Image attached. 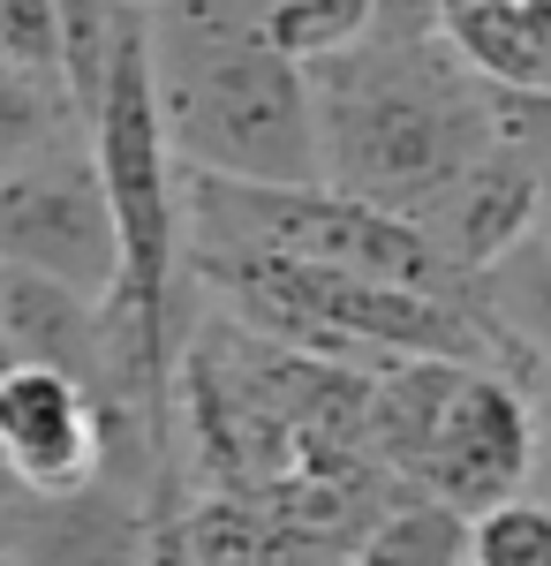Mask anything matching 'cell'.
I'll use <instances>...</instances> for the list:
<instances>
[{"label": "cell", "mask_w": 551, "mask_h": 566, "mask_svg": "<svg viewBox=\"0 0 551 566\" xmlns=\"http://www.w3.org/2000/svg\"><path fill=\"white\" fill-rule=\"evenodd\" d=\"M144 15V69L159 136L181 175L250 189H325L310 84L257 39L250 0H159Z\"/></svg>", "instance_id": "2"}, {"label": "cell", "mask_w": 551, "mask_h": 566, "mask_svg": "<svg viewBox=\"0 0 551 566\" xmlns=\"http://www.w3.org/2000/svg\"><path fill=\"white\" fill-rule=\"evenodd\" d=\"M0 363H8V348H0Z\"/></svg>", "instance_id": "17"}, {"label": "cell", "mask_w": 551, "mask_h": 566, "mask_svg": "<svg viewBox=\"0 0 551 566\" xmlns=\"http://www.w3.org/2000/svg\"><path fill=\"white\" fill-rule=\"evenodd\" d=\"M0 272L106 303V287H114V212H106L98 167L84 151V129L0 175Z\"/></svg>", "instance_id": "3"}, {"label": "cell", "mask_w": 551, "mask_h": 566, "mask_svg": "<svg viewBox=\"0 0 551 566\" xmlns=\"http://www.w3.org/2000/svg\"><path fill=\"white\" fill-rule=\"evenodd\" d=\"M189 483H181V461H159L152 469V499H144V566H197L189 552Z\"/></svg>", "instance_id": "12"}, {"label": "cell", "mask_w": 551, "mask_h": 566, "mask_svg": "<svg viewBox=\"0 0 551 566\" xmlns=\"http://www.w3.org/2000/svg\"><path fill=\"white\" fill-rule=\"evenodd\" d=\"M144 499L122 476H91L61 499H15L0 559L8 566H144Z\"/></svg>", "instance_id": "6"}, {"label": "cell", "mask_w": 551, "mask_h": 566, "mask_svg": "<svg viewBox=\"0 0 551 566\" xmlns=\"http://www.w3.org/2000/svg\"><path fill=\"white\" fill-rule=\"evenodd\" d=\"M0 566H8V559H0Z\"/></svg>", "instance_id": "18"}, {"label": "cell", "mask_w": 551, "mask_h": 566, "mask_svg": "<svg viewBox=\"0 0 551 566\" xmlns=\"http://www.w3.org/2000/svg\"><path fill=\"white\" fill-rule=\"evenodd\" d=\"M128 8H159V0H128Z\"/></svg>", "instance_id": "16"}, {"label": "cell", "mask_w": 551, "mask_h": 566, "mask_svg": "<svg viewBox=\"0 0 551 566\" xmlns=\"http://www.w3.org/2000/svg\"><path fill=\"white\" fill-rule=\"evenodd\" d=\"M340 566H468L461 514H446V506H430V499H393L378 522L347 544Z\"/></svg>", "instance_id": "8"}, {"label": "cell", "mask_w": 551, "mask_h": 566, "mask_svg": "<svg viewBox=\"0 0 551 566\" xmlns=\"http://www.w3.org/2000/svg\"><path fill=\"white\" fill-rule=\"evenodd\" d=\"M544 219V136H499L484 159H468L454 189L416 227L430 250L461 272H491L513 242H529Z\"/></svg>", "instance_id": "5"}, {"label": "cell", "mask_w": 551, "mask_h": 566, "mask_svg": "<svg viewBox=\"0 0 551 566\" xmlns=\"http://www.w3.org/2000/svg\"><path fill=\"white\" fill-rule=\"evenodd\" d=\"M430 8H438V15H446V8H468V0H430Z\"/></svg>", "instance_id": "15"}, {"label": "cell", "mask_w": 551, "mask_h": 566, "mask_svg": "<svg viewBox=\"0 0 551 566\" xmlns=\"http://www.w3.org/2000/svg\"><path fill=\"white\" fill-rule=\"evenodd\" d=\"M0 69L53 84V0H0Z\"/></svg>", "instance_id": "13"}, {"label": "cell", "mask_w": 551, "mask_h": 566, "mask_svg": "<svg viewBox=\"0 0 551 566\" xmlns=\"http://www.w3.org/2000/svg\"><path fill=\"white\" fill-rule=\"evenodd\" d=\"M537 469V408L529 386H513L499 370H454L438 408L424 423L416 461L401 469L408 499H430L446 514H484L499 499H521Z\"/></svg>", "instance_id": "4"}, {"label": "cell", "mask_w": 551, "mask_h": 566, "mask_svg": "<svg viewBox=\"0 0 551 566\" xmlns=\"http://www.w3.org/2000/svg\"><path fill=\"white\" fill-rule=\"evenodd\" d=\"M15 499H23V491H15V483L0 476V536H8V514H15Z\"/></svg>", "instance_id": "14"}, {"label": "cell", "mask_w": 551, "mask_h": 566, "mask_svg": "<svg viewBox=\"0 0 551 566\" xmlns=\"http://www.w3.org/2000/svg\"><path fill=\"white\" fill-rule=\"evenodd\" d=\"M61 136H76V114H69V98L39 76H15V69H0V175L8 167H23L31 151L45 144H61Z\"/></svg>", "instance_id": "11"}, {"label": "cell", "mask_w": 551, "mask_h": 566, "mask_svg": "<svg viewBox=\"0 0 551 566\" xmlns=\"http://www.w3.org/2000/svg\"><path fill=\"white\" fill-rule=\"evenodd\" d=\"M461 552H468V566H551V514L529 491L499 499V506L461 522Z\"/></svg>", "instance_id": "10"}, {"label": "cell", "mask_w": 551, "mask_h": 566, "mask_svg": "<svg viewBox=\"0 0 551 566\" xmlns=\"http://www.w3.org/2000/svg\"><path fill=\"white\" fill-rule=\"evenodd\" d=\"M250 8H257V39L272 53H288L295 69L371 39V0H250Z\"/></svg>", "instance_id": "9"}, {"label": "cell", "mask_w": 551, "mask_h": 566, "mask_svg": "<svg viewBox=\"0 0 551 566\" xmlns=\"http://www.w3.org/2000/svg\"><path fill=\"white\" fill-rule=\"evenodd\" d=\"M438 45L507 98L551 91V0H468L438 15Z\"/></svg>", "instance_id": "7"}, {"label": "cell", "mask_w": 551, "mask_h": 566, "mask_svg": "<svg viewBox=\"0 0 551 566\" xmlns=\"http://www.w3.org/2000/svg\"><path fill=\"white\" fill-rule=\"evenodd\" d=\"M302 84L318 122V181L408 227L499 136H544V98L476 84L438 39H355L347 53L310 61Z\"/></svg>", "instance_id": "1"}]
</instances>
